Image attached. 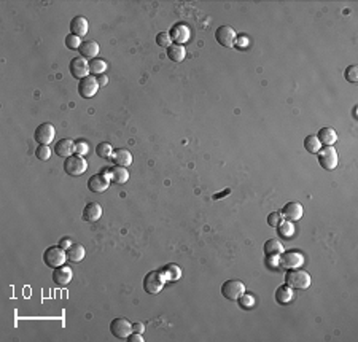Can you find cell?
Masks as SVG:
<instances>
[{
    "label": "cell",
    "mask_w": 358,
    "mask_h": 342,
    "mask_svg": "<svg viewBox=\"0 0 358 342\" xmlns=\"http://www.w3.org/2000/svg\"><path fill=\"white\" fill-rule=\"evenodd\" d=\"M317 138L320 140L322 145H325V147H333L337 140V134L333 128H322L318 131Z\"/></svg>",
    "instance_id": "obj_21"
},
{
    "label": "cell",
    "mask_w": 358,
    "mask_h": 342,
    "mask_svg": "<svg viewBox=\"0 0 358 342\" xmlns=\"http://www.w3.org/2000/svg\"><path fill=\"white\" fill-rule=\"evenodd\" d=\"M266 261H267V266L272 269H277L279 268V255H269L266 258Z\"/></svg>",
    "instance_id": "obj_40"
},
{
    "label": "cell",
    "mask_w": 358,
    "mask_h": 342,
    "mask_svg": "<svg viewBox=\"0 0 358 342\" xmlns=\"http://www.w3.org/2000/svg\"><path fill=\"white\" fill-rule=\"evenodd\" d=\"M318 164L325 170H333L337 167V151L334 147H323L318 151Z\"/></svg>",
    "instance_id": "obj_7"
},
{
    "label": "cell",
    "mask_w": 358,
    "mask_h": 342,
    "mask_svg": "<svg viewBox=\"0 0 358 342\" xmlns=\"http://www.w3.org/2000/svg\"><path fill=\"white\" fill-rule=\"evenodd\" d=\"M99 90V83L97 78L93 77V75H88V77L81 78L78 81V94L83 99H91L95 96V92Z\"/></svg>",
    "instance_id": "obj_10"
},
{
    "label": "cell",
    "mask_w": 358,
    "mask_h": 342,
    "mask_svg": "<svg viewBox=\"0 0 358 342\" xmlns=\"http://www.w3.org/2000/svg\"><path fill=\"white\" fill-rule=\"evenodd\" d=\"M102 207L97 202H89L86 204L85 210H83V220L86 221V223H95V221H99L100 217H102Z\"/></svg>",
    "instance_id": "obj_17"
},
{
    "label": "cell",
    "mask_w": 358,
    "mask_h": 342,
    "mask_svg": "<svg viewBox=\"0 0 358 342\" xmlns=\"http://www.w3.org/2000/svg\"><path fill=\"white\" fill-rule=\"evenodd\" d=\"M344 77L349 81V83H357L358 81V66H349L344 72Z\"/></svg>",
    "instance_id": "obj_35"
},
{
    "label": "cell",
    "mask_w": 358,
    "mask_h": 342,
    "mask_svg": "<svg viewBox=\"0 0 358 342\" xmlns=\"http://www.w3.org/2000/svg\"><path fill=\"white\" fill-rule=\"evenodd\" d=\"M89 30V23L85 16H75L72 21H70V34L76 35V37H85Z\"/></svg>",
    "instance_id": "obj_16"
},
{
    "label": "cell",
    "mask_w": 358,
    "mask_h": 342,
    "mask_svg": "<svg viewBox=\"0 0 358 342\" xmlns=\"http://www.w3.org/2000/svg\"><path fill=\"white\" fill-rule=\"evenodd\" d=\"M35 156H37V160H40V161H48L51 156V148L48 145H38L35 150Z\"/></svg>",
    "instance_id": "obj_34"
},
{
    "label": "cell",
    "mask_w": 358,
    "mask_h": 342,
    "mask_svg": "<svg viewBox=\"0 0 358 342\" xmlns=\"http://www.w3.org/2000/svg\"><path fill=\"white\" fill-rule=\"evenodd\" d=\"M56 136V129L53 124L49 123H42L38 128L35 129V134H34V138L38 145H49L53 142V138Z\"/></svg>",
    "instance_id": "obj_11"
},
{
    "label": "cell",
    "mask_w": 358,
    "mask_h": 342,
    "mask_svg": "<svg viewBox=\"0 0 358 342\" xmlns=\"http://www.w3.org/2000/svg\"><path fill=\"white\" fill-rule=\"evenodd\" d=\"M81 43H83L81 39H80V37H76V35L69 34V35L66 37V46H67L69 49H80Z\"/></svg>",
    "instance_id": "obj_36"
},
{
    "label": "cell",
    "mask_w": 358,
    "mask_h": 342,
    "mask_svg": "<svg viewBox=\"0 0 358 342\" xmlns=\"http://www.w3.org/2000/svg\"><path fill=\"white\" fill-rule=\"evenodd\" d=\"M304 264V255L299 251H282L279 255V268L282 269H296Z\"/></svg>",
    "instance_id": "obj_5"
},
{
    "label": "cell",
    "mask_w": 358,
    "mask_h": 342,
    "mask_svg": "<svg viewBox=\"0 0 358 342\" xmlns=\"http://www.w3.org/2000/svg\"><path fill=\"white\" fill-rule=\"evenodd\" d=\"M88 151H89V145H88L85 140H78V142H75V153H76V155L83 156V155H86Z\"/></svg>",
    "instance_id": "obj_39"
},
{
    "label": "cell",
    "mask_w": 358,
    "mask_h": 342,
    "mask_svg": "<svg viewBox=\"0 0 358 342\" xmlns=\"http://www.w3.org/2000/svg\"><path fill=\"white\" fill-rule=\"evenodd\" d=\"M132 331H134V333H140V334H143V331H145L143 323H132Z\"/></svg>",
    "instance_id": "obj_42"
},
{
    "label": "cell",
    "mask_w": 358,
    "mask_h": 342,
    "mask_svg": "<svg viewBox=\"0 0 358 342\" xmlns=\"http://www.w3.org/2000/svg\"><path fill=\"white\" fill-rule=\"evenodd\" d=\"M72 245H73V244H72V240H70V239H66V237L61 239V242H59V247H62L64 250L70 249V247H72Z\"/></svg>",
    "instance_id": "obj_43"
},
{
    "label": "cell",
    "mask_w": 358,
    "mask_h": 342,
    "mask_svg": "<svg viewBox=\"0 0 358 342\" xmlns=\"http://www.w3.org/2000/svg\"><path fill=\"white\" fill-rule=\"evenodd\" d=\"M99 43L97 42H94V40H89V42H83L81 43V46H80V56L81 58H85L86 61H93L97 58V54H99Z\"/></svg>",
    "instance_id": "obj_18"
},
{
    "label": "cell",
    "mask_w": 358,
    "mask_h": 342,
    "mask_svg": "<svg viewBox=\"0 0 358 342\" xmlns=\"http://www.w3.org/2000/svg\"><path fill=\"white\" fill-rule=\"evenodd\" d=\"M43 261L45 264L48 266V268H59V266L66 264L67 261V251L62 249L59 245H53V247H48L47 250L43 253Z\"/></svg>",
    "instance_id": "obj_2"
},
{
    "label": "cell",
    "mask_w": 358,
    "mask_h": 342,
    "mask_svg": "<svg viewBox=\"0 0 358 342\" xmlns=\"http://www.w3.org/2000/svg\"><path fill=\"white\" fill-rule=\"evenodd\" d=\"M266 221H267V225H269V226L277 228L284 221V217H282V213H280V212H272V213L267 215V220Z\"/></svg>",
    "instance_id": "obj_38"
},
{
    "label": "cell",
    "mask_w": 358,
    "mask_h": 342,
    "mask_svg": "<svg viewBox=\"0 0 358 342\" xmlns=\"http://www.w3.org/2000/svg\"><path fill=\"white\" fill-rule=\"evenodd\" d=\"M170 39L177 42V45H182L190 39V29L185 24H175L170 30Z\"/></svg>",
    "instance_id": "obj_23"
},
{
    "label": "cell",
    "mask_w": 358,
    "mask_h": 342,
    "mask_svg": "<svg viewBox=\"0 0 358 342\" xmlns=\"http://www.w3.org/2000/svg\"><path fill=\"white\" fill-rule=\"evenodd\" d=\"M277 232H279V236H280V237H284V239H291V237H293V234H295V226H293L291 221L284 220L282 223H280V225L277 226Z\"/></svg>",
    "instance_id": "obj_28"
},
{
    "label": "cell",
    "mask_w": 358,
    "mask_h": 342,
    "mask_svg": "<svg viewBox=\"0 0 358 342\" xmlns=\"http://www.w3.org/2000/svg\"><path fill=\"white\" fill-rule=\"evenodd\" d=\"M236 42H238V40H236ZM247 43H248V40L245 39V37H240L239 42H238V45H239V48H247L248 46Z\"/></svg>",
    "instance_id": "obj_45"
},
{
    "label": "cell",
    "mask_w": 358,
    "mask_h": 342,
    "mask_svg": "<svg viewBox=\"0 0 358 342\" xmlns=\"http://www.w3.org/2000/svg\"><path fill=\"white\" fill-rule=\"evenodd\" d=\"M164 272H167V274H164V278L166 280H177V278L182 277V269L177 268L174 264H169L164 268Z\"/></svg>",
    "instance_id": "obj_32"
},
{
    "label": "cell",
    "mask_w": 358,
    "mask_h": 342,
    "mask_svg": "<svg viewBox=\"0 0 358 342\" xmlns=\"http://www.w3.org/2000/svg\"><path fill=\"white\" fill-rule=\"evenodd\" d=\"M97 83H99V86H105L108 83V78H107L105 73L99 75V77H97Z\"/></svg>",
    "instance_id": "obj_44"
},
{
    "label": "cell",
    "mask_w": 358,
    "mask_h": 342,
    "mask_svg": "<svg viewBox=\"0 0 358 342\" xmlns=\"http://www.w3.org/2000/svg\"><path fill=\"white\" fill-rule=\"evenodd\" d=\"M95 153H97V156L102 158V160H112L113 147L108 142H102L95 147Z\"/></svg>",
    "instance_id": "obj_30"
},
{
    "label": "cell",
    "mask_w": 358,
    "mask_h": 342,
    "mask_svg": "<svg viewBox=\"0 0 358 342\" xmlns=\"http://www.w3.org/2000/svg\"><path fill=\"white\" fill-rule=\"evenodd\" d=\"M215 39L221 46L233 48V46H236L238 35H236V30L231 26H220L215 30Z\"/></svg>",
    "instance_id": "obj_9"
},
{
    "label": "cell",
    "mask_w": 358,
    "mask_h": 342,
    "mask_svg": "<svg viewBox=\"0 0 358 342\" xmlns=\"http://www.w3.org/2000/svg\"><path fill=\"white\" fill-rule=\"evenodd\" d=\"M72 277H73V271L66 264H62L53 271V282L57 287H66V285H69L70 280H72Z\"/></svg>",
    "instance_id": "obj_14"
},
{
    "label": "cell",
    "mask_w": 358,
    "mask_h": 342,
    "mask_svg": "<svg viewBox=\"0 0 358 342\" xmlns=\"http://www.w3.org/2000/svg\"><path fill=\"white\" fill-rule=\"evenodd\" d=\"M108 186H110V177H108L107 170L93 175L88 180V189L93 193H104L105 189H108Z\"/></svg>",
    "instance_id": "obj_12"
},
{
    "label": "cell",
    "mask_w": 358,
    "mask_h": 342,
    "mask_svg": "<svg viewBox=\"0 0 358 342\" xmlns=\"http://www.w3.org/2000/svg\"><path fill=\"white\" fill-rule=\"evenodd\" d=\"M110 333L117 339L126 341L132 333V323H129V320L126 319H115L110 323Z\"/></svg>",
    "instance_id": "obj_8"
},
{
    "label": "cell",
    "mask_w": 358,
    "mask_h": 342,
    "mask_svg": "<svg viewBox=\"0 0 358 342\" xmlns=\"http://www.w3.org/2000/svg\"><path fill=\"white\" fill-rule=\"evenodd\" d=\"M164 282H166V278H164V274H163V272H159V271H151V272H148V274H146L145 278H143V290H145L148 295H156V293H159V291L163 290Z\"/></svg>",
    "instance_id": "obj_4"
},
{
    "label": "cell",
    "mask_w": 358,
    "mask_h": 342,
    "mask_svg": "<svg viewBox=\"0 0 358 342\" xmlns=\"http://www.w3.org/2000/svg\"><path fill=\"white\" fill-rule=\"evenodd\" d=\"M244 293H245V285L240 280H226L221 285V295L225 299L238 301Z\"/></svg>",
    "instance_id": "obj_6"
},
{
    "label": "cell",
    "mask_w": 358,
    "mask_h": 342,
    "mask_svg": "<svg viewBox=\"0 0 358 342\" xmlns=\"http://www.w3.org/2000/svg\"><path fill=\"white\" fill-rule=\"evenodd\" d=\"M282 217L285 220H288V221H298V220H301L303 217V213H304V208L303 205L299 204V202H288V204H285L284 208H282Z\"/></svg>",
    "instance_id": "obj_15"
},
{
    "label": "cell",
    "mask_w": 358,
    "mask_h": 342,
    "mask_svg": "<svg viewBox=\"0 0 358 342\" xmlns=\"http://www.w3.org/2000/svg\"><path fill=\"white\" fill-rule=\"evenodd\" d=\"M66 251H67V261H70V263H80V261H83V258L86 255L85 247L80 244H73Z\"/></svg>",
    "instance_id": "obj_24"
},
{
    "label": "cell",
    "mask_w": 358,
    "mask_h": 342,
    "mask_svg": "<svg viewBox=\"0 0 358 342\" xmlns=\"http://www.w3.org/2000/svg\"><path fill=\"white\" fill-rule=\"evenodd\" d=\"M156 43H158L159 46H163V48H169L172 45L170 34H167V32H159L156 35Z\"/></svg>",
    "instance_id": "obj_37"
},
{
    "label": "cell",
    "mask_w": 358,
    "mask_h": 342,
    "mask_svg": "<svg viewBox=\"0 0 358 342\" xmlns=\"http://www.w3.org/2000/svg\"><path fill=\"white\" fill-rule=\"evenodd\" d=\"M105 70H107V62L104 59L95 58V59H93L91 62H89V72H91V73L102 75V73H105Z\"/></svg>",
    "instance_id": "obj_31"
},
{
    "label": "cell",
    "mask_w": 358,
    "mask_h": 342,
    "mask_svg": "<svg viewBox=\"0 0 358 342\" xmlns=\"http://www.w3.org/2000/svg\"><path fill=\"white\" fill-rule=\"evenodd\" d=\"M282 251H285V249H284V245H282V242H280L279 239H269V240H266V242H264V253H266V256H269V255H280Z\"/></svg>",
    "instance_id": "obj_26"
},
{
    "label": "cell",
    "mask_w": 358,
    "mask_h": 342,
    "mask_svg": "<svg viewBox=\"0 0 358 342\" xmlns=\"http://www.w3.org/2000/svg\"><path fill=\"white\" fill-rule=\"evenodd\" d=\"M127 341L129 342H143V338H142V334L140 333H131V336L127 338Z\"/></svg>",
    "instance_id": "obj_41"
},
{
    "label": "cell",
    "mask_w": 358,
    "mask_h": 342,
    "mask_svg": "<svg viewBox=\"0 0 358 342\" xmlns=\"http://www.w3.org/2000/svg\"><path fill=\"white\" fill-rule=\"evenodd\" d=\"M86 169H88V162L80 155H72L64 160V172L72 177L83 175L86 172Z\"/></svg>",
    "instance_id": "obj_3"
},
{
    "label": "cell",
    "mask_w": 358,
    "mask_h": 342,
    "mask_svg": "<svg viewBox=\"0 0 358 342\" xmlns=\"http://www.w3.org/2000/svg\"><path fill=\"white\" fill-rule=\"evenodd\" d=\"M54 153L61 158H69L75 153V142L70 138H61L59 142L54 145Z\"/></svg>",
    "instance_id": "obj_20"
},
{
    "label": "cell",
    "mask_w": 358,
    "mask_h": 342,
    "mask_svg": "<svg viewBox=\"0 0 358 342\" xmlns=\"http://www.w3.org/2000/svg\"><path fill=\"white\" fill-rule=\"evenodd\" d=\"M107 174L110 177V182L117 183V185H123L129 180V170L123 166H113L112 169L107 170Z\"/></svg>",
    "instance_id": "obj_19"
},
{
    "label": "cell",
    "mask_w": 358,
    "mask_h": 342,
    "mask_svg": "<svg viewBox=\"0 0 358 342\" xmlns=\"http://www.w3.org/2000/svg\"><path fill=\"white\" fill-rule=\"evenodd\" d=\"M238 302H239V306L242 307V309H245V310H250L253 306H255V297L252 296V295H247V293H244L242 295L239 299H238Z\"/></svg>",
    "instance_id": "obj_33"
},
{
    "label": "cell",
    "mask_w": 358,
    "mask_h": 342,
    "mask_svg": "<svg viewBox=\"0 0 358 342\" xmlns=\"http://www.w3.org/2000/svg\"><path fill=\"white\" fill-rule=\"evenodd\" d=\"M304 148L308 150L309 153L315 155V153H318V151H320L322 143L317 138V136H308V137L304 138Z\"/></svg>",
    "instance_id": "obj_29"
},
{
    "label": "cell",
    "mask_w": 358,
    "mask_h": 342,
    "mask_svg": "<svg viewBox=\"0 0 358 342\" xmlns=\"http://www.w3.org/2000/svg\"><path fill=\"white\" fill-rule=\"evenodd\" d=\"M112 161L115 166H131V162H132V155L129 153L127 150L124 148H118V150H115L113 151V155H112Z\"/></svg>",
    "instance_id": "obj_22"
},
{
    "label": "cell",
    "mask_w": 358,
    "mask_h": 342,
    "mask_svg": "<svg viewBox=\"0 0 358 342\" xmlns=\"http://www.w3.org/2000/svg\"><path fill=\"white\" fill-rule=\"evenodd\" d=\"M69 70L72 73V77L76 80H81V78L88 77V75H91V72H89V62L85 58H81V56L80 58H73L70 61Z\"/></svg>",
    "instance_id": "obj_13"
},
{
    "label": "cell",
    "mask_w": 358,
    "mask_h": 342,
    "mask_svg": "<svg viewBox=\"0 0 358 342\" xmlns=\"http://www.w3.org/2000/svg\"><path fill=\"white\" fill-rule=\"evenodd\" d=\"M187 56V49L183 45H170L167 48V58L174 62H182Z\"/></svg>",
    "instance_id": "obj_27"
},
{
    "label": "cell",
    "mask_w": 358,
    "mask_h": 342,
    "mask_svg": "<svg viewBox=\"0 0 358 342\" xmlns=\"http://www.w3.org/2000/svg\"><path fill=\"white\" fill-rule=\"evenodd\" d=\"M285 285H288L293 290H306L310 287V275L309 272L301 269H288L285 274Z\"/></svg>",
    "instance_id": "obj_1"
},
{
    "label": "cell",
    "mask_w": 358,
    "mask_h": 342,
    "mask_svg": "<svg viewBox=\"0 0 358 342\" xmlns=\"http://www.w3.org/2000/svg\"><path fill=\"white\" fill-rule=\"evenodd\" d=\"M276 301L277 304H288L293 301V288L288 285H280L276 290Z\"/></svg>",
    "instance_id": "obj_25"
}]
</instances>
